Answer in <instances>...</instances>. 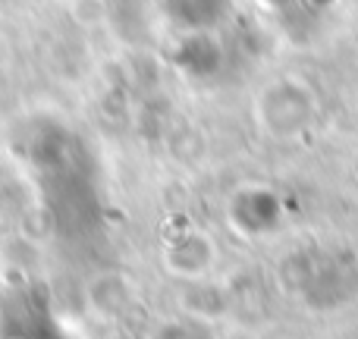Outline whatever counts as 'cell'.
Returning <instances> with one entry per match:
<instances>
[{
  "label": "cell",
  "instance_id": "cell-1",
  "mask_svg": "<svg viewBox=\"0 0 358 339\" xmlns=\"http://www.w3.org/2000/svg\"><path fill=\"white\" fill-rule=\"evenodd\" d=\"M255 110H258L261 123L267 126V132L283 138L299 136L302 129H308L311 117H315V94H311L308 82H302L299 75H283L261 88Z\"/></svg>",
  "mask_w": 358,
  "mask_h": 339
},
{
  "label": "cell",
  "instance_id": "cell-2",
  "mask_svg": "<svg viewBox=\"0 0 358 339\" xmlns=\"http://www.w3.org/2000/svg\"><path fill=\"white\" fill-rule=\"evenodd\" d=\"M157 6L185 35L214 31L233 13V0H157Z\"/></svg>",
  "mask_w": 358,
  "mask_h": 339
}]
</instances>
